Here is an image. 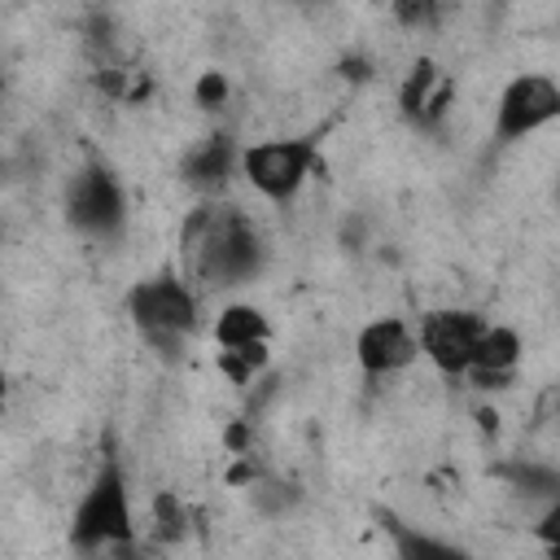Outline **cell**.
<instances>
[{
  "label": "cell",
  "mask_w": 560,
  "mask_h": 560,
  "mask_svg": "<svg viewBox=\"0 0 560 560\" xmlns=\"http://www.w3.org/2000/svg\"><path fill=\"white\" fill-rule=\"evenodd\" d=\"M136 525H131V494H127V481L114 464H105L92 486L83 490L74 516H70V538L74 547L83 551H96V547H118V542H131Z\"/></svg>",
  "instance_id": "cell-2"
},
{
  "label": "cell",
  "mask_w": 560,
  "mask_h": 560,
  "mask_svg": "<svg viewBox=\"0 0 560 560\" xmlns=\"http://www.w3.org/2000/svg\"><path fill=\"white\" fill-rule=\"evenodd\" d=\"M560 118V83L551 74H538V70H525L516 74L503 92H499V105H494V136L503 144L512 140H525L534 131H542L547 122Z\"/></svg>",
  "instance_id": "cell-6"
},
{
  "label": "cell",
  "mask_w": 560,
  "mask_h": 560,
  "mask_svg": "<svg viewBox=\"0 0 560 560\" xmlns=\"http://www.w3.org/2000/svg\"><path fill=\"white\" fill-rule=\"evenodd\" d=\"M66 219L83 236H96V241L118 236V228L127 219V197H122V184L114 179L109 166H83V171L70 175V184H66Z\"/></svg>",
  "instance_id": "cell-5"
},
{
  "label": "cell",
  "mask_w": 560,
  "mask_h": 560,
  "mask_svg": "<svg viewBox=\"0 0 560 560\" xmlns=\"http://www.w3.org/2000/svg\"><path fill=\"white\" fill-rule=\"evenodd\" d=\"M481 328H486V319L472 311H459V306L429 311L420 319V354L446 376H468Z\"/></svg>",
  "instance_id": "cell-7"
},
{
  "label": "cell",
  "mask_w": 560,
  "mask_h": 560,
  "mask_svg": "<svg viewBox=\"0 0 560 560\" xmlns=\"http://www.w3.org/2000/svg\"><path fill=\"white\" fill-rule=\"evenodd\" d=\"M267 337H271V324H267V315H262L258 306H249V302H232V306H223L219 319H214V341H219V350L267 346Z\"/></svg>",
  "instance_id": "cell-12"
},
{
  "label": "cell",
  "mask_w": 560,
  "mask_h": 560,
  "mask_svg": "<svg viewBox=\"0 0 560 560\" xmlns=\"http://www.w3.org/2000/svg\"><path fill=\"white\" fill-rule=\"evenodd\" d=\"M446 101H451L446 74H442L433 61H420V66L407 74V83H402V114L416 118L420 127H429L433 118L446 114Z\"/></svg>",
  "instance_id": "cell-11"
},
{
  "label": "cell",
  "mask_w": 560,
  "mask_h": 560,
  "mask_svg": "<svg viewBox=\"0 0 560 560\" xmlns=\"http://www.w3.org/2000/svg\"><path fill=\"white\" fill-rule=\"evenodd\" d=\"M516 481H521V490H529V494H547V503L560 494V477L547 472V468H521Z\"/></svg>",
  "instance_id": "cell-16"
},
{
  "label": "cell",
  "mask_w": 560,
  "mask_h": 560,
  "mask_svg": "<svg viewBox=\"0 0 560 560\" xmlns=\"http://www.w3.org/2000/svg\"><path fill=\"white\" fill-rule=\"evenodd\" d=\"M516 363H521V337H516V328H508V324H486L468 376H472L481 389H503V385L516 376Z\"/></svg>",
  "instance_id": "cell-9"
},
{
  "label": "cell",
  "mask_w": 560,
  "mask_h": 560,
  "mask_svg": "<svg viewBox=\"0 0 560 560\" xmlns=\"http://www.w3.org/2000/svg\"><path fill=\"white\" fill-rule=\"evenodd\" d=\"M127 311H131L136 328L144 332V341L166 346V350H179V341L197 324V298L175 276H149V280H140L131 289V298H127Z\"/></svg>",
  "instance_id": "cell-3"
},
{
  "label": "cell",
  "mask_w": 560,
  "mask_h": 560,
  "mask_svg": "<svg viewBox=\"0 0 560 560\" xmlns=\"http://www.w3.org/2000/svg\"><path fill=\"white\" fill-rule=\"evenodd\" d=\"M416 354H420V332L398 315H381V319L363 324L354 337V359L368 376H394Z\"/></svg>",
  "instance_id": "cell-8"
},
{
  "label": "cell",
  "mask_w": 560,
  "mask_h": 560,
  "mask_svg": "<svg viewBox=\"0 0 560 560\" xmlns=\"http://www.w3.org/2000/svg\"><path fill=\"white\" fill-rule=\"evenodd\" d=\"M398 551L402 556H438V560H446V556H459V547H451V542H438V538H424V534H411V529H398Z\"/></svg>",
  "instance_id": "cell-13"
},
{
  "label": "cell",
  "mask_w": 560,
  "mask_h": 560,
  "mask_svg": "<svg viewBox=\"0 0 560 560\" xmlns=\"http://www.w3.org/2000/svg\"><path fill=\"white\" fill-rule=\"evenodd\" d=\"M188 254L206 284L232 289L258 276L262 267V236L254 223L232 206H210L188 228Z\"/></svg>",
  "instance_id": "cell-1"
},
{
  "label": "cell",
  "mask_w": 560,
  "mask_h": 560,
  "mask_svg": "<svg viewBox=\"0 0 560 560\" xmlns=\"http://www.w3.org/2000/svg\"><path fill=\"white\" fill-rule=\"evenodd\" d=\"M538 538L547 542V551L560 556V494L547 503V512H542V521H538Z\"/></svg>",
  "instance_id": "cell-17"
},
{
  "label": "cell",
  "mask_w": 560,
  "mask_h": 560,
  "mask_svg": "<svg viewBox=\"0 0 560 560\" xmlns=\"http://www.w3.org/2000/svg\"><path fill=\"white\" fill-rule=\"evenodd\" d=\"M232 171H241V149L232 144V136H206L197 149H188L184 158V179L201 192H214L232 179Z\"/></svg>",
  "instance_id": "cell-10"
},
{
  "label": "cell",
  "mask_w": 560,
  "mask_h": 560,
  "mask_svg": "<svg viewBox=\"0 0 560 560\" xmlns=\"http://www.w3.org/2000/svg\"><path fill=\"white\" fill-rule=\"evenodd\" d=\"M315 166V144L306 136H284V140H258L241 149V175L249 179L254 192L267 201H289L298 188L311 179Z\"/></svg>",
  "instance_id": "cell-4"
},
{
  "label": "cell",
  "mask_w": 560,
  "mask_h": 560,
  "mask_svg": "<svg viewBox=\"0 0 560 560\" xmlns=\"http://www.w3.org/2000/svg\"><path fill=\"white\" fill-rule=\"evenodd\" d=\"M197 105H206V109H219L223 101H228V79L219 74V70H206L201 79H197Z\"/></svg>",
  "instance_id": "cell-14"
},
{
  "label": "cell",
  "mask_w": 560,
  "mask_h": 560,
  "mask_svg": "<svg viewBox=\"0 0 560 560\" xmlns=\"http://www.w3.org/2000/svg\"><path fill=\"white\" fill-rule=\"evenodd\" d=\"M153 521H158L162 534H179V529H184V508H179V499H175V494H158V499H153Z\"/></svg>",
  "instance_id": "cell-15"
}]
</instances>
